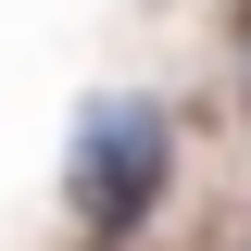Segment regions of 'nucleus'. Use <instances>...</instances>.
<instances>
[{
  "label": "nucleus",
  "instance_id": "f257e3e1",
  "mask_svg": "<svg viewBox=\"0 0 251 251\" xmlns=\"http://www.w3.org/2000/svg\"><path fill=\"white\" fill-rule=\"evenodd\" d=\"M163 188H176V113L151 88H100L75 113V138H63V214H75V239L126 251L163 214Z\"/></svg>",
  "mask_w": 251,
  "mask_h": 251
},
{
  "label": "nucleus",
  "instance_id": "f03ea898",
  "mask_svg": "<svg viewBox=\"0 0 251 251\" xmlns=\"http://www.w3.org/2000/svg\"><path fill=\"white\" fill-rule=\"evenodd\" d=\"M88 251H100V239H88Z\"/></svg>",
  "mask_w": 251,
  "mask_h": 251
}]
</instances>
